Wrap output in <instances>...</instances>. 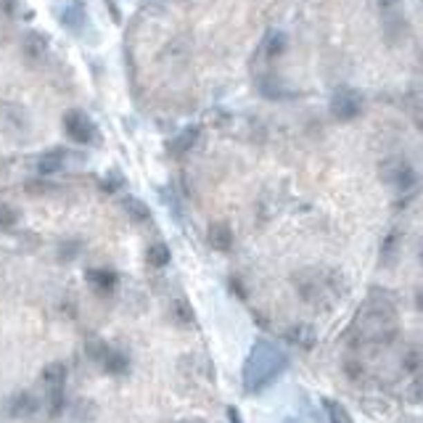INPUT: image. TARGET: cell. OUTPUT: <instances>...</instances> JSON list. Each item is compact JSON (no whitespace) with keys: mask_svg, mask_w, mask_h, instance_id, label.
Returning a JSON list of instances; mask_svg holds the SVG:
<instances>
[{"mask_svg":"<svg viewBox=\"0 0 423 423\" xmlns=\"http://www.w3.org/2000/svg\"><path fill=\"white\" fill-rule=\"evenodd\" d=\"M344 373H347L349 381H355V384H360L365 378V365L360 360H347L344 363Z\"/></svg>","mask_w":423,"mask_h":423,"instance_id":"19","label":"cell"},{"mask_svg":"<svg viewBox=\"0 0 423 423\" xmlns=\"http://www.w3.org/2000/svg\"><path fill=\"white\" fill-rule=\"evenodd\" d=\"M88 281L98 291H111L117 286V272L106 270V267H95V270H88Z\"/></svg>","mask_w":423,"mask_h":423,"instance_id":"10","label":"cell"},{"mask_svg":"<svg viewBox=\"0 0 423 423\" xmlns=\"http://www.w3.org/2000/svg\"><path fill=\"white\" fill-rule=\"evenodd\" d=\"M40 408V402L32 397L30 392H19L16 397H11V402H8V413L14 415V418H30L35 415Z\"/></svg>","mask_w":423,"mask_h":423,"instance_id":"6","label":"cell"},{"mask_svg":"<svg viewBox=\"0 0 423 423\" xmlns=\"http://www.w3.org/2000/svg\"><path fill=\"white\" fill-rule=\"evenodd\" d=\"M172 320L180 323V326H191V323L196 320V315H194L191 304L185 302V299H175V302H172Z\"/></svg>","mask_w":423,"mask_h":423,"instance_id":"13","label":"cell"},{"mask_svg":"<svg viewBox=\"0 0 423 423\" xmlns=\"http://www.w3.org/2000/svg\"><path fill=\"white\" fill-rule=\"evenodd\" d=\"M19 223V212L11 204H0V230H11Z\"/></svg>","mask_w":423,"mask_h":423,"instance_id":"17","label":"cell"},{"mask_svg":"<svg viewBox=\"0 0 423 423\" xmlns=\"http://www.w3.org/2000/svg\"><path fill=\"white\" fill-rule=\"evenodd\" d=\"M227 421L230 423H243V418H241V413L236 408H227Z\"/></svg>","mask_w":423,"mask_h":423,"instance_id":"21","label":"cell"},{"mask_svg":"<svg viewBox=\"0 0 423 423\" xmlns=\"http://www.w3.org/2000/svg\"><path fill=\"white\" fill-rule=\"evenodd\" d=\"M64 133L72 138L75 143H82V146H88V143L95 140V127H93V122L82 111H66L64 114Z\"/></svg>","mask_w":423,"mask_h":423,"instance_id":"2","label":"cell"},{"mask_svg":"<svg viewBox=\"0 0 423 423\" xmlns=\"http://www.w3.org/2000/svg\"><path fill=\"white\" fill-rule=\"evenodd\" d=\"M331 114L336 120H355L363 114V98L352 91L336 93L331 101Z\"/></svg>","mask_w":423,"mask_h":423,"instance_id":"3","label":"cell"},{"mask_svg":"<svg viewBox=\"0 0 423 423\" xmlns=\"http://www.w3.org/2000/svg\"><path fill=\"white\" fill-rule=\"evenodd\" d=\"M283 423H310V421H304V418H286Z\"/></svg>","mask_w":423,"mask_h":423,"instance_id":"22","label":"cell"},{"mask_svg":"<svg viewBox=\"0 0 423 423\" xmlns=\"http://www.w3.org/2000/svg\"><path fill=\"white\" fill-rule=\"evenodd\" d=\"M283 48H286V37H283L281 32H278V35H270L267 43H265V56H267V59H275Z\"/></svg>","mask_w":423,"mask_h":423,"instance_id":"18","label":"cell"},{"mask_svg":"<svg viewBox=\"0 0 423 423\" xmlns=\"http://www.w3.org/2000/svg\"><path fill=\"white\" fill-rule=\"evenodd\" d=\"M124 212H127L133 220H138V223H146V220L151 217L149 207H146L143 201H138V198H124Z\"/></svg>","mask_w":423,"mask_h":423,"instance_id":"15","label":"cell"},{"mask_svg":"<svg viewBox=\"0 0 423 423\" xmlns=\"http://www.w3.org/2000/svg\"><path fill=\"white\" fill-rule=\"evenodd\" d=\"M402 370H405V373H413V376L421 370V349L410 347L408 352L402 355Z\"/></svg>","mask_w":423,"mask_h":423,"instance_id":"16","label":"cell"},{"mask_svg":"<svg viewBox=\"0 0 423 423\" xmlns=\"http://www.w3.org/2000/svg\"><path fill=\"white\" fill-rule=\"evenodd\" d=\"M286 341H291V344H297V347L302 349H312L317 341V333L312 326H304V323H297V326H291V328H286Z\"/></svg>","mask_w":423,"mask_h":423,"instance_id":"7","label":"cell"},{"mask_svg":"<svg viewBox=\"0 0 423 423\" xmlns=\"http://www.w3.org/2000/svg\"><path fill=\"white\" fill-rule=\"evenodd\" d=\"M207 241H209L212 249H217V252H230L233 249V230L227 223H214L209 227V236H207Z\"/></svg>","mask_w":423,"mask_h":423,"instance_id":"8","label":"cell"},{"mask_svg":"<svg viewBox=\"0 0 423 423\" xmlns=\"http://www.w3.org/2000/svg\"><path fill=\"white\" fill-rule=\"evenodd\" d=\"M98 363L104 368L109 376H124V373H130V357L120 352V349H111L106 347L104 355L98 357Z\"/></svg>","mask_w":423,"mask_h":423,"instance_id":"4","label":"cell"},{"mask_svg":"<svg viewBox=\"0 0 423 423\" xmlns=\"http://www.w3.org/2000/svg\"><path fill=\"white\" fill-rule=\"evenodd\" d=\"M286 368H288L286 352H281L272 341H265V339H262V341H257V344L252 347L246 363H243V373H241L243 389L249 394L262 392V389H267Z\"/></svg>","mask_w":423,"mask_h":423,"instance_id":"1","label":"cell"},{"mask_svg":"<svg viewBox=\"0 0 423 423\" xmlns=\"http://www.w3.org/2000/svg\"><path fill=\"white\" fill-rule=\"evenodd\" d=\"M40 381L46 384L48 389H61L64 381H66V365L64 363H48L43 370H40Z\"/></svg>","mask_w":423,"mask_h":423,"instance_id":"9","label":"cell"},{"mask_svg":"<svg viewBox=\"0 0 423 423\" xmlns=\"http://www.w3.org/2000/svg\"><path fill=\"white\" fill-rule=\"evenodd\" d=\"M146 259H149L151 267H167L172 262V252H169L167 243H153V246H149V252H146Z\"/></svg>","mask_w":423,"mask_h":423,"instance_id":"11","label":"cell"},{"mask_svg":"<svg viewBox=\"0 0 423 423\" xmlns=\"http://www.w3.org/2000/svg\"><path fill=\"white\" fill-rule=\"evenodd\" d=\"M408 400H410V402H413V405H421V381H418V378H415V381L410 384Z\"/></svg>","mask_w":423,"mask_h":423,"instance_id":"20","label":"cell"},{"mask_svg":"<svg viewBox=\"0 0 423 423\" xmlns=\"http://www.w3.org/2000/svg\"><path fill=\"white\" fill-rule=\"evenodd\" d=\"M323 410H326V415H328V421L331 423H352V415H349L347 410L341 408L336 400H323Z\"/></svg>","mask_w":423,"mask_h":423,"instance_id":"12","label":"cell"},{"mask_svg":"<svg viewBox=\"0 0 423 423\" xmlns=\"http://www.w3.org/2000/svg\"><path fill=\"white\" fill-rule=\"evenodd\" d=\"M64 162H66V156H64V151H48L40 156V172H59L61 167H64Z\"/></svg>","mask_w":423,"mask_h":423,"instance_id":"14","label":"cell"},{"mask_svg":"<svg viewBox=\"0 0 423 423\" xmlns=\"http://www.w3.org/2000/svg\"><path fill=\"white\" fill-rule=\"evenodd\" d=\"M384 175H386V180H392L397 188H410V185H415V172H413V167L408 162H389V164L384 167Z\"/></svg>","mask_w":423,"mask_h":423,"instance_id":"5","label":"cell"}]
</instances>
